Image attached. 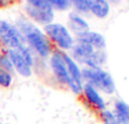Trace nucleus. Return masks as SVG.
<instances>
[{
    "label": "nucleus",
    "mask_w": 129,
    "mask_h": 124,
    "mask_svg": "<svg viewBox=\"0 0 129 124\" xmlns=\"http://www.w3.org/2000/svg\"><path fill=\"white\" fill-rule=\"evenodd\" d=\"M18 29L23 34V37L28 40V43L38 51L39 55L46 56L49 54V44L45 39V35L31 23L26 20H19L18 23Z\"/></svg>",
    "instance_id": "1"
},
{
    "label": "nucleus",
    "mask_w": 129,
    "mask_h": 124,
    "mask_svg": "<svg viewBox=\"0 0 129 124\" xmlns=\"http://www.w3.org/2000/svg\"><path fill=\"white\" fill-rule=\"evenodd\" d=\"M82 78L88 80L94 88L98 86L107 94H112L115 90V85L112 77L100 68H88L82 70Z\"/></svg>",
    "instance_id": "2"
},
{
    "label": "nucleus",
    "mask_w": 129,
    "mask_h": 124,
    "mask_svg": "<svg viewBox=\"0 0 129 124\" xmlns=\"http://www.w3.org/2000/svg\"><path fill=\"white\" fill-rule=\"evenodd\" d=\"M9 59L19 74H21L23 77L31 75L33 56H31L28 46H24L21 49H10L9 50Z\"/></svg>",
    "instance_id": "3"
},
{
    "label": "nucleus",
    "mask_w": 129,
    "mask_h": 124,
    "mask_svg": "<svg viewBox=\"0 0 129 124\" xmlns=\"http://www.w3.org/2000/svg\"><path fill=\"white\" fill-rule=\"evenodd\" d=\"M0 38L10 49H21L26 46L25 38L19 29L5 20H0Z\"/></svg>",
    "instance_id": "4"
},
{
    "label": "nucleus",
    "mask_w": 129,
    "mask_h": 124,
    "mask_svg": "<svg viewBox=\"0 0 129 124\" xmlns=\"http://www.w3.org/2000/svg\"><path fill=\"white\" fill-rule=\"evenodd\" d=\"M51 68H53V70H54L56 78L61 83L68 84L74 93H80V91H82V89H83L82 84L74 82V80L70 78V75H69V73H68V69H67V67H65L63 55H61L60 53H55V54L53 55V58H51Z\"/></svg>",
    "instance_id": "5"
},
{
    "label": "nucleus",
    "mask_w": 129,
    "mask_h": 124,
    "mask_svg": "<svg viewBox=\"0 0 129 124\" xmlns=\"http://www.w3.org/2000/svg\"><path fill=\"white\" fill-rule=\"evenodd\" d=\"M45 33L50 39L55 41L61 49H70L73 46V38L68 29L61 24H48L45 25Z\"/></svg>",
    "instance_id": "6"
},
{
    "label": "nucleus",
    "mask_w": 129,
    "mask_h": 124,
    "mask_svg": "<svg viewBox=\"0 0 129 124\" xmlns=\"http://www.w3.org/2000/svg\"><path fill=\"white\" fill-rule=\"evenodd\" d=\"M28 14L37 21L39 23H43L45 25L48 24H51L53 19H54V13H53V9L51 10H45V9H39V8H33V6H29L26 5L25 6Z\"/></svg>",
    "instance_id": "7"
},
{
    "label": "nucleus",
    "mask_w": 129,
    "mask_h": 124,
    "mask_svg": "<svg viewBox=\"0 0 129 124\" xmlns=\"http://www.w3.org/2000/svg\"><path fill=\"white\" fill-rule=\"evenodd\" d=\"M72 49H73V54H74L75 59H78L79 61H83V63H85L91 56V54L95 51V49L93 46H90L89 44L83 43V41H78L75 45L72 46Z\"/></svg>",
    "instance_id": "8"
},
{
    "label": "nucleus",
    "mask_w": 129,
    "mask_h": 124,
    "mask_svg": "<svg viewBox=\"0 0 129 124\" xmlns=\"http://www.w3.org/2000/svg\"><path fill=\"white\" fill-rule=\"evenodd\" d=\"M79 41H83L89 44L93 48H96L98 50H103L105 46V39L102 34L95 33V32H88L85 34H83L82 37H79Z\"/></svg>",
    "instance_id": "9"
},
{
    "label": "nucleus",
    "mask_w": 129,
    "mask_h": 124,
    "mask_svg": "<svg viewBox=\"0 0 129 124\" xmlns=\"http://www.w3.org/2000/svg\"><path fill=\"white\" fill-rule=\"evenodd\" d=\"M69 26L78 37H82L83 34L89 32L88 23L84 19H82L80 16H78L77 14H70V16H69Z\"/></svg>",
    "instance_id": "10"
},
{
    "label": "nucleus",
    "mask_w": 129,
    "mask_h": 124,
    "mask_svg": "<svg viewBox=\"0 0 129 124\" xmlns=\"http://www.w3.org/2000/svg\"><path fill=\"white\" fill-rule=\"evenodd\" d=\"M83 89H84V93H85L86 99H88L93 105H95L96 108L104 110V108H105V103H104L103 98L99 95V93L96 91V89H95L91 84H89V83H86L85 85L83 86Z\"/></svg>",
    "instance_id": "11"
},
{
    "label": "nucleus",
    "mask_w": 129,
    "mask_h": 124,
    "mask_svg": "<svg viewBox=\"0 0 129 124\" xmlns=\"http://www.w3.org/2000/svg\"><path fill=\"white\" fill-rule=\"evenodd\" d=\"M90 11L98 18H105L109 14L108 0H88Z\"/></svg>",
    "instance_id": "12"
},
{
    "label": "nucleus",
    "mask_w": 129,
    "mask_h": 124,
    "mask_svg": "<svg viewBox=\"0 0 129 124\" xmlns=\"http://www.w3.org/2000/svg\"><path fill=\"white\" fill-rule=\"evenodd\" d=\"M115 118L118 124H129V105L123 100L115 102Z\"/></svg>",
    "instance_id": "13"
},
{
    "label": "nucleus",
    "mask_w": 129,
    "mask_h": 124,
    "mask_svg": "<svg viewBox=\"0 0 129 124\" xmlns=\"http://www.w3.org/2000/svg\"><path fill=\"white\" fill-rule=\"evenodd\" d=\"M63 59H64V63H65V67H67V69H68V73H69L70 78H72L74 82L82 84V70L78 68L77 63H75L72 58H69V56H67V55H63Z\"/></svg>",
    "instance_id": "14"
},
{
    "label": "nucleus",
    "mask_w": 129,
    "mask_h": 124,
    "mask_svg": "<svg viewBox=\"0 0 129 124\" xmlns=\"http://www.w3.org/2000/svg\"><path fill=\"white\" fill-rule=\"evenodd\" d=\"M105 61V54L103 50H96L91 54V56L85 61V64L89 65V68H99Z\"/></svg>",
    "instance_id": "15"
},
{
    "label": "nucleus",
    "mask_w": 129,
    "mask_h": 124,
    "mask_svg": "<svg viewBox=\"0 0 129 124\" xmlns=\"http://www.w3.org/2000/svg\"><path fill=\"white\" fill-rule=\"evenodd\" d=\"M13 83V77L9 72L0 69V86L3 88H9Z\"/></svg>",
    "instance_id": "16"
},
{
    "label": "nucleus",
    "mask_w": 129,
    "mask_h": 124,
    "mask_svg": "<svg viewBox=\"0 0 129 124\" xmlns=\"http://www.w3.org/2000/svg\"><path fill=\"white\" fill-rule=\"evenodd\" d=\"M46 3L58 10H67L70 6V0H46Z\"/></svg>",
    "instance_id": "17"
},
{
    "label": "nucleus",
    "mask_w": 129,
    "mask_h": 124,
    "mask_svg": "<svg viewBox=\"0 0 129 124\" xmlns=\"http://www.w3.org/2000/svg\"><path fill=\"white\" fill-rule=\"evenodd\" d=\"M70 3L74 5V8L79 11V13H89L90 9H89V3L88 0H70Z\"/></svg>",
    "instance_id": "18"
},
{
    "label": "nucleus",
    "mask_w": 129,
    "mask_h": 124,
    "mask_svg": "<svg viewBox=\"0 0 129 124\" xmlns=\"http://www.w3.org/2000/svg\"><path fill=\"white\" fill-rule=\"evenodd\" d=\"M102 119H103L104 124H118L115 115L109 110H103L102 112Z\"/></svg>",
    "instance_id": "19"
},
{
    "label": "nucleus",
    "mask_w": 129,
    "mask_h": 124,
    "mask_svg": "<svg viewBox=\"0 0 129 124\" xmlns=\"http://www.w3.org/2000/svg\"><path fill=\"white\" fill-rule=\"evenodd\" d=\"M14 3H15V0H0V6L5 8V6H9V5H11Z\"/></svg>",
    "instance_id": "20"
},
{
    "label": "nucleus",
    "mask_w": 129,
    "mask_h": 124,
    "mask_svg": "<svg viewBox=\"0 0 129 124\" xmlns=\"http://www.w3.org/2000/svg\"><path fill=\"white\" fill-rule=\"evenodd\" d=\"M112 1H118V0H112Z\"/></svg>",
    "instance_id": "21"
}]
</instances>
